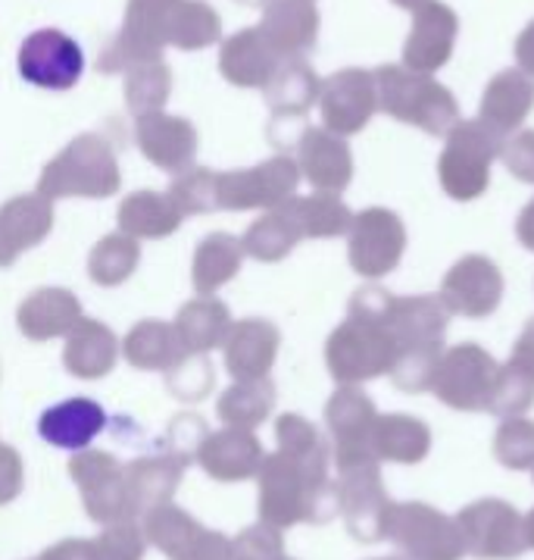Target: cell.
Listing matches in <instances>:
<instances>
[{
  "instance_id": "11",
  "label": "cell",
  "mask_w": 534,
  "mask_h": 560,
  "mask_svg": "<svg viewBox=\"0 0 534 560\" xmlns=\"http://www.w3.org/2000/svg\"><path fill=\"white\" fill-rule=\"evenodd\" d=\"M104 427H107V413L94 398H67L47 407L38 420V432L47 445L67 451L88 448Z\"/></svg>"
},
{
  "instance_id": "1",
  "label": "cell",
  "mask_w": 534,
  "mask_h": 560,
  "mask_svg": "<svg viewBox=\"0 0 534 560\" xmlns=\"http://www.w3.org/2000/svg\"><path fill=\"white\" fill-rule=\"evenodd\" d=\"M391 298L379 285L363 289L354 298L351 323L341 326L332 338V366L344 380H372L397 363V338L388 326Z\"/></svg>"
},
{
  "instance_id": "21",
  "label": "cell",
  "mask_w": 534,
  "mask_h": 560,
  "mask_svg": "<svg viewBox=\"0 0 534 560\" xmlns=\"http://www.w3.org/2000/svg\"><path fill=\"white\" fill-rule=\"evenodd\" d=\"M507 520H510L507 514H478V529H482V536L488 538V548H507V541L500 538V526H503Z\"/></svg>"
},
{
  "instance_id": "18",
  "label": "cell",
  "mask_w": 534,
  "mask_h": 560,
  "mask_svg": "<svg viewBox=\"0 0 534 560\" xmlns=\"http://www.w3.org/2000/svg\"><path fill=\"white\" fill-rule=\"evenodd\" d=\"M515 67L534 79V20L515 38Z\"/></svg>"
},
{
  "instance_id": "8",
  "label": "cell",
  "mask_w": 534,
  "mask_h": 560,
  "mask_svg": "<svg viewBox=\"0 0 534 560\" xmlns=\"http://www.w3.org/2000/svg\"><path fill=\"white\" fill-rule=\"evenodd\" d=\"M456 35H460V16L453 13V7L441 0L425 3L423 10L413 13L410 35L403 42V67L423 75H435L450 63Z\"/></svg>"
},
{
  "instance_id": "4",
  "label": "cell",
  "mask_w": 534,
  "mask_h": 560,
  "mask_svg": "<svg viewBox=\"0 0 534 560\" xmlns=\"http://www.w3.org/2000/svg\"><path fill=\"white\" fill-rule=\"evenodd\" d=\"M16 67L35 89L69 91L85 75V50L60 28H38L20 45Z\"/></svg>"
},
{
  "instance_id": "14",
  "label": "cell",
  "mask_w": 534,
  "mask_h": 560,
  "mask_svg": "<svg viewBox=\"0 0 534 560\" xmlns=\"http://www.w3.org/2000/svg\"><path fill=\"white\" fill-rule=\"evenodd\" d=\"M310 173L322 185H334V188H344L354 166H351V151L332 141V138H316L310 148Z\"/></svg>"
},
{
  "instance_id": "13",
  "label": "cell",
  "mask_w": 534,
  "mask_h": 560,
  "mask_svg": "<svg viewBox=\"0 0 534 560\" xmlns=\"http://www.w3.org/2000/svg\"><path fill=\"white\" fill-rule=\"evenodd\" d=\"M534 398V373L519 366V363H507L497 370V382H494V392H490V410H500V413H510V410H525Z\"/></svg>"
},
{
  "instance_id": "20",
  "label": "cell",
  "mask_w": 534,
  "mask_h": 560,
  "mask_svg": "<svg viewBox=\"0 0 534 560\" xmlns=\"http://www.w3.org/2000/svg\"><path fill=\"white\" fill-rule=\"evenodd\" d=\"M515 238H519V245L525 247V250L534 254V198L522 207V213L515 220Z\"/></svg>"
},
{
  "instance_id": "9",
  "label": "cell",
  "mask_w": 534,
  "mask_h": 560,
  "mask_svg": "<svg viewBox=\"0 0 534 560\" xmlns=\"http://www.w3.org/2000/svg\"><path fill=\"white\" fill-rule=\"evenodd\" d=\"M447 323H450V314H447L444 301L438 294L391 298L388 326L397 338L401 354H406V351H444Z\"/></svg>"
},
{
  "instance_id": "12",
  "label": "cell",
  "mask_w": 534,
  "mask_h": 560,
  "mask_svg": "<svg viewBox=\"0 0 534 560\" xmlns=\"http://www.w3.org/2000/svg\"><path fill=\"white\" fill-rule=\"evenodd\" d=\"M379 110V91H376V72L347 69L334 75L329 94H325V119L337 132H359L372 113Z\"/></svg>"
},
{
  "instance_id": "17",
  "label": "cell",
  "mask_w": 534,
  "mask_h": 560,
  "mask_svg": "<svg viewBox=\"0 0 534 560\" xmlns=\"http://www.w3.org/2000/svg\"><path fill=\"white\" fill-rule=\"evenodd\" d=\"M497 451L507 460H515V464L534 457V427H529V423H510V427H503Z\"/></svg>"
},
{
  "instance_id": "7",
  "label": "cell",
  "mask_w": 534,
  "mask_h": 560,
  "mask_svg": "<svg viewBox=\"0 0 534 560\" xmlns=\"http://www.w3.org/2000/svg\"><path fill=\"white\" fill-rule=\"evenodd\" d=\"M406 254V225L388 207H369L351 229V264L366 279H384Z\"/></svg>"
},
{
  "instance_id": "22",
  "label": "cell",
  "mask_w": 534,
  "mask_h": 560,
  "mask_svg": "<svg viewBox=\"0 0 534 560\" xmlns=\"http://www.w3.org/2000/svg\"><path fill=\"white\" fill-rule=\"evenodd\" d=\"M401 10H410V13H416V10H423L425 3H431V0H394Z\"/></svg>"
},
{
  "instance_id": "6",
  "label": "cell",
  "mask_w": 534,
  "mask_h": 560,
  "mask_svg": "<svg viewBox=\"0 0 534 560\" xmlns=\"http://www.w3.org/2000/svg\"><path fill=\"white\" fill-rule=\"evenodd\" d=\"M438 298L450 316L488 319L503 301V272L485 254H466L447 269Z\"/></svg>"
},
{
  "instance_id": "15",
  "label": "cell",
  "mask_w": 534,
  "mask_h": 560,
  "mask_svg": "<svg viewBox=\"0 0 534 560\" xmlns=\"http://www.w3.org/2000/svg\"><path fill=\"white\" fill-rule=\"evenodd\" d=\"M384 445L388 454L403 457V460H419V454L428 448V435L419 420H410V417H391L384 423Z\"/></svg>"
},
{
  "instance_id": "19",
  "label": "cell",
  "mask_w": 534,
  "mask_h": 560,
  "mask_svg": "<svg viewBox=\"0 0 534 560\" xmlns=\"http://www.w3.org/2000/svg\"><path fill=\"white\" fill-rule=\"evenodd\" d=\"M512 363H519V366H525V370H532L534 373V316L525 323V329H522V336L519 341L512 345Z\"/></svg>"
},
{
  "instance_id": "2",
  "label": "cell",
  "mask_w": 534,
  "mask_h": 560,
  "mask_svg": "<svg viewBox=\"0 0 534 560\" xmlns=\"http://www.w3.org/2000/svg\"><path fill=\"white\" fill-rule=\"evenodd\" d=\"M379 110L394 116L403 126H416L425 135L447 138V132L460 122V104L435 75H423L413 69L381 67L376 72Z\"/></svg>"
},
{
  "instance_id": "16",
  "label": "cell",
  "mask_w": 534,
  "mask_h": 560,
  "mask_svg": "<svg viewBox=\"0 0 534 560\" xmlns=\"http://www.w3.org/2000/svg\"><path fill=\"white\" fill-rule=\"evenodd\" d=\"M500 163L507 166L512 179L534 185V129H519L510 138H503Z\"/></svg>"
},
{
  "instance_id": "10",
  "label": "cell",
  "mask_w": 534,
  "mask_h": 560,
  "mask_svg": "<svg viewBox=\"0 0 534 560\" xmlns=\"http://www.w3.org/2000/svg\"><path fill=\"white\" fill-rule=\"evenodd\" d=\"M534 110V79L519 67L497 72L478 104V119L503 138L522 129Z\"/></svg>"
},
{
  "instance_id": "3",
  "label": "cell",
  "mask_w": 534,
  "mask_h": 560,
  "mask_svg": "<svg viewBox=\"0 0 534 560\" xmlns=\"http://www.w3.org/2000/svg\"><path fill=\"white\" fill-rule=\"evenodd\" d=\"M503 135L494 132L482 119H460L444 138V151L438 158V182L447 198L475 201L488 191L490 166L500 160Z\"/></svg>"
},
{
  "instance_id": "5",
  "label": "cell",
  "mask_w": 534,
  "mask_h": 560,
  "mask_svg": "<svg viewBox=\"0 0 534 560\" xmlns=\"http://www.w3.org/2000/svg\"><path fill=\"white\" fill-rule=\"evenodd\" d=\"M497 360L490 358L482 345H453L447 348L444 358L438 363V373L431 388L438 392V398L450 407L460 410H475V407H488L494 382H497Z\"/></svg>"
}]
</instances>
